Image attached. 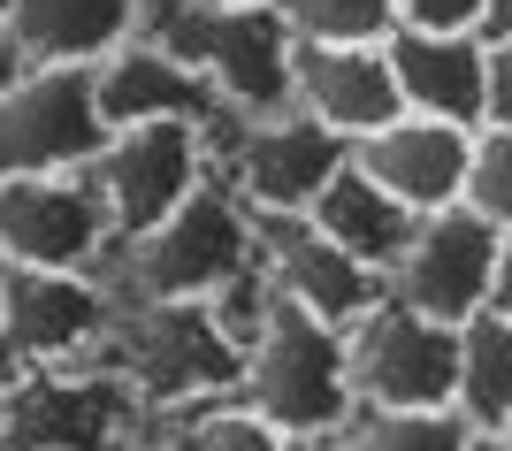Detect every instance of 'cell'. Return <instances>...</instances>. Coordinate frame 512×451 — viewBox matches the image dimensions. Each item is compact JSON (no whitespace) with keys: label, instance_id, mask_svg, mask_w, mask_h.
I'll return each instance as SVG.
<instances>
[{"label":"cell","instance_id":"obj_7","mask_svg":"<svg viewBox=\"0 0 512 451\" xmlns=\"http://www.w3.org/2000/svg\"><path fill=\"white\" fill-rule=\"evenodd\" d=\"M344 153L352 146L329 123H314L306 108H276V115H237L222 130V146L207 153V176H222L253 215H306Z\"/></svg>","mask_w":512,"mask_h":451},{"label":"cell","instance_id":"obj_18","mask_svg":"<svg viewBox=\"0 0 512 451\" xmlns=\"http://www.w3.org/2000/svg\"><path fill=\"white\" fill-rule=\"evenodd\" d=\"M138 31V0H16L8 39L23 62H107Z\"/></svg>","mask_w":512,"mask_h":451},{"label":"cell","instance_id":"obj_11","mask_svg":"<svg viewBox=\"0 0 512 451\" xmlns=\"http://www.w3.org/2000/svg\"><path fill=\"white\" fill-rule=\"evenodd\" d=\"M85 169L100 184V207L115 222V237H138L199 192L207 146H199L192 123H123V130H107V146L92 153Z\"/></svg>","mask_w":512,"mask_h":451},{"label":"cell","instance_id":"obj_3","mask_svg":"<svg viewBox=\"0 0 512 451\" xmlns=\"http://www.w3.org/2000/svg\"><path fill=\"white\" fill-rule=\"evenodd\" d=\"M237 398L260 421H276L291 444H337V429L360 413L352 406V375H344V329L268 291L260 322L245 329Z\"/></svg>","mask_w":512,"mask_h":451},{"label":"cell","instance_id":"obj_21","mask_svg":"<svg viewBox=\"0 0 512 451\" xmlns=\"http://www.w3.org/2000/svg\"><path fill=\"white\" fill-rule=\"evenodd\" d=\"M467 421L451 406H406V413H375L360 406L337 429V451H467Z\"/></svg>","mask_w":512,"mask_h":451},{"label":"cell","instance_id":"obj_36","mask_svg":"<svg viewBox=\"0 0 512 451\" xmlns=\"http://www.w3.org/2000/svg\"><path fill=\"white\" fill-rule=\"evenodd\" d=\"M0 276H8V268H0Z\"/></svg>","mask_w":512,"mask_h":451},{"label":"cell","instance_id":"obj_25","mask_svg":"<svg viewBox=\"0 0 512 451\" xmlns=\"http://www.w3.org/2000/svg\"><path fill=\"white\" fill-rule=\"evenodd\" d=\"M390 23H406V31H482V0H390Z\"/></svg>","mask_w":512,"mask_h":451},{"label":"cell","instance_id":"obj_23","mask_svg":"<svg viewBox=\"0 0 512 451\" xmlns=\"http://www.w3.org/2000/svg\"><path fill=\"white\" fill-rule=\"evenodd\" d=\"M169 436L184 451H306L276 429V421H260L245 398H214V406H192L184 421H169Z\"/></svg>","mask_w":512,"mask_h":451},{"label":"cell","instance_id":"obj_19","mask_svg":"<svg viewBox=\"0 0 512 451\" xmlns=\"http://www.w3.org/2000/svg\"><path fill=\"white\" fill-rule=\"evenodd\" d=\"M306 222H314L329 245H344L352 260H367V268H390V260L406 253V237H413V215L398 207V199L375 184V176L344 153L337 176L314 192V207H306Z\"/></svg>","mask_w":512,"mask_h":451},{"label":"cell","instance_id":"obj_20","mask_svg":"<svg viewBox=\"0 0 512 451\" xmlns=\"http://www.w3.org/2000/svg\"><path fill=\"white\" fill-rule=\"evenodd\" d=\"M451 413L467 429H497L512 413V322L505 314H467L459 322V375H451Z\"/></svg>","mask_w":512,"mask_h":451},{"label":"cell","instance_id":"obj_5","mask_svg":"<svg viewBox=\"0 0 512 451\" xmlns=\"http://www.w3.org/2000/svg\"><path fill=\"white\" fill-rule=\"evenodd\" d=\"M161 421L107 360L8 367L0 383V451H130Z\"/></svg>","mask_w":512,"mask_h":451},{"label":"cell","instance_id":"obj_6","mask_svg":"<svg viewBox=\"0 0 512 451\" xmlns=\"http://www.w3.org/2000/svg\"><path fill=\"white\" fill-rule=\"evenodd\" d=\"M344 375H352V406H375V413L451 406L459 329L383 291L375 306H360L344 322Z\"/></svg>","mask_w":512,"mask_h":451},{"label":"cell","instance_id":"obj_12","mask_svg":"<svg viewBox=\"0 0 512 451\" xmlns=\"http://www.w3.org/2000/svg\"><path fill=\"white\" fill-rule=\"evenodd\" d=\"M490 268H497V230L474 215L467 199H459V207L413 215L406 253L383 268V291L459 329L467 314H482V306H490Z\"/></svg>","mask_w":512,"mask_h":451},{"label":"cell","instance_id":"obj_31","mask_svg":"<svg viewBox=\"0 0 512 451\" xmlns=\"http://www.w3.org/2000/svg\"><path fill=\"white\" fill-rule=\"evenodd\" d=\"M467 451H512V444H505L497 429H474V436H467Z\"/></svg>","mask_w":512,"mask_h":451},{"label":"cell","instance_id":"obj_14","mask_svg":"<svg viewBox=\"0 0 512 451\" xmlns=\"http://www.w3.org/2000/svg\"><path fill=\"white\" fill-rule=\"evenodd\" d=\"M467 153H474V130H467V123L413 115V108H398L383 130L352 138V161H360V169L375 176V184H383L406 215L459 207V192H467Z\"/></svg>","mask_w":512,"mask_h":451},{"label":"cell","instance_id":"obj_2","mask_svg":"<svg viewBox=\"0 0 512 451\" xmlns=\"http://www.w3.org/2000/svg\"><path fill=\"white\" fill-rule=\"evenodd\" d=\"M138 39L169 46L214 85V100L237 115L291 108V23L276 0H138Z\"/></svg>","mask_w":512,"mask_h":451},{"label":"cell","instance_id":"obj_16","mask_svg":"<svg viewBox=\"0 0 512 451\" xmlns=\"http://www.w3.org/2000/svg\"><path fill=\"white\" fill-rule=\"evenodd\" d=\"M291 108H306L352 146L398 115V77H390L383 46H299L291 54Z\"/></svg>","mask_w":512,"mask_h":451},{"label":"cell","instance_id":"obj_17","mask_svg":"<svg viewBox=\"0 0 512 451\" xmlns=\"http://www.w3.org/2000/svg\"><path fill=\"white\" fill-rule=\"evenodd\" d=\"M383 62L398 77V108L444 115V123H482V31H406L390 23Z\"/></svg>","mask_w":512,"mask_h":451},{"label":"cell","instance_id":"obj_26","mask_svg":"<svg viewBox=\"0 0 512 451\" xmlns=\"http://www.w3.org/2000/svg\"><path fill=\"white\" fill-rule=\"evenodd\" d=\"M482 123L512 130V39H482Z\"/></svg>","mask_w":512,"mask_h":451},{"label":"cell","instance_id":"obj_29","mask_svg":"<svg viewBox=\"0 0 512 451\" xmlns=\"http://www.w3.org/2000/svg\"><path fill=\"white\" fill-rule=\"evenodd\" d=\"M16 77H23V54H16V39L0 31V100H8V85H16Z\"/></svg>","mask_w":512,"mask_h":451},{"label":"cell","instance_id":"obj_32","mask_svg":"<svg viewBox=\"0 0 512 451\" xmlns=\"http://www.w3.org/2000/svg\"><path fill=\"white\" fill-rule=\"evenodd\" d=\"M497 436H505V444H512V413H505V421H497Z\"/></svg>","mask_w":512,"mask_h":451},{"label":"cell","instance_id":"obj_13","mask_svg":"<svg viewBox=\"0 0 512 451\" xmlns=\"http://www.w3.org/2000/svg\"><path fill=\"white\" fill-rule=\"evenodd\" d=\"M253 245H260L268 291L306 306V314H321V322H337V329L352 322L360 306L383 299V268H367V260H352L344 245H329L306 215H253Z\"/></svg>","mask_w":512,"mask_h":451},{"label":"cell","instance_id":"obj_24","mask_svg":"<svg viewBox=\"0 0 512 451\" xmlns=\"http://www.w3.org/2000/svg\"><path fill=\"white\" fill-rule=\"evenodd\" d=\"M490 230H512V130L505 123H482L474 130V153H467V192H459Z\"/></svg>","mask_w":512,"mask_h":451},{"label":"cell","instance_id":"obj_33","mask_svg":"<svg viewBox=\"0 0 512 451\" xmlns=\"http://www.w3.org/2000/svg\"><path fill=\"white\" fill-rule=\"evenodd\" d=\"M8 8H16V0H0V31H8Z\"/></svg>","mask_w":512,"mask_h":451},{"label":"cell","instance_id":"obj_35","mask_svg":"<svg viewBox=\"0 0 512 451\" xmlns=\"http://www.w3.org/2000/svg\"><path fill=\"white\" fill-rule=\"evenodd\" d=\"M0 383H8V360H0Z\"/></svg>","mask_w":512,"mask_h":451},{"label":"cell","instance_id":"obj_4","mask_svg":"<svg viewBox=\"0 0 512 451\" xmlns=\"http://www.w3.org/2000/svg\"><path fill=\"white\" fill-rule=\"evenodd\" d=\"M260 260L253 245V207L222 184L199 176V192L184 207L153 222L138 237H115L100 260V283L123 299H214L222 283H237Z\"/></svg>","mask_w":512,"mask_h":451},{"label":"cell","instance_id":"obj_8","mask_svg":"<svg viewBox=\"0 0 512 451\" xmlns=\"http://www.w3.org/2000/svg\"><path fill=\"white\" fill-rule=\"evenodd\" d=\"M115 222L92 169H16L0 176V268H77L100 276Z\"/></svg>","mask_w":512,"mask_h":451},{"label":"cell","instance_id":"obj_28","mask_svg":"<svg viewBox=\"0 0 512 451\" xmlns=\"http://www.w3.org/2000/svg\"><path fill=\"white\" fill-rule=\"evenodd\" d=\"M482 39H512V0H482Z\"/></svg>","mask_w":512,"mask_h":451},{"label":"cell","instance_id":"obj_30","mask_svg":"<svg viewBox=\"0 0 512 451\" xmlns=\"http://www.w3.org/2000/svg\"><path fill=\"white\" fill-rule=\"evenodd\" d=\"M130 451H184V444H176L169 429H153V436H138V444H130Z\"/></svg>","mask_w":512,"mask_h":451},{"label":"cell","instance_id":"obj_15","mask_svg":"<svg viewBox=\"0 0 512 451\" xmlns=\"http://www.w3.org/2000/svg\"><path fill=\"white\" fill-rule=\"evenodd\" d=\"M92 85H100L107 130H123V123H192V130H207L214 115H222L207 77H199L192 62H176L169 46L138 39V31H130L107 62H92Z\"/></svg>","mask_w":512,"mask_h":451},{"label":"cell","instance_id":"obj_9","mask_svg":"<svg viewBox=\"0 0 512 451\" xmlns=\"http://www.w3.org/2000/svg\"><path fill=\"white\" fill-rule=\"evenodd\" d=\"M107 146L100 85L85 62H23L0 100V176L16 169H85Z\"/></svg>","mask_w":512,"mask_h":451},{"label":"cell","instance_id":"obj_10","mask_svg":"<svg viewBox=\"0 0 512 451\" xmlns=\"http://www.w3.org/2000/svg\"><path fill=\"white\" fill-rule=\"evenodd\" d=\"M115 314V291L77 268H8L0 276V360L8 367H62L92 360Z\"/></svg>","mask_w":512,"mask_h":451},{"label":"cell","instance_id":"obj_34","mask_svg":"<svg viewBox=\"0 0 512 451\" xmlns=\"http://www.w3.org/2000/svg\"><path fill=\"white\" fill-rule=\"evenodd\" d=\"M306 451H337V444H306Z\"/></svg>","mask_w":512,"mask_h":451},{"label":"cell","instance_id":"obj_1","mask_svg":"<svg viewBox=\"0 0 512 451\" xmlns=\"http://www.w3.org/2000/svg\"><path fill=\"white\" fill-rule=\"evenodd\" d=\"M92 360H107L123 375L146 413L169 429L192 406L214 398H237V337L222 329L214 299H123L115 291V314H107V337Z\"/></svg>","mask_w":512,"mask_h":451},{"label":"cell","instance_id":"obj_22","mask_svg":"<svg viewBox=\"0 0 512 451\" xmlns=\"http://www.w3.org/2000/svg\"><path fill=\"white\" fill-rule=\"evenodd\" d=\"M299 46H383L390 39V0H276Z\"/></svg>","mask_w":512,"mask_h":451},{"label":"cell","instance_id":"obj_27","mask_svg":"<svg viewBox=\"0 0 512 451\" xmlns=\"http://www.w3.org/2000/svg\"><path fill=\"white\" fill-rule=\"evenodd\" d=\"M490 314L512 322V230H497V268H490Z\"/></svg>","mask_w":512,"mask_h":451}]
</instances>
